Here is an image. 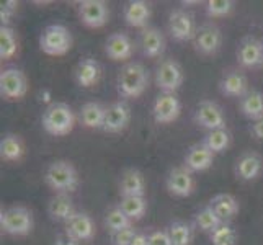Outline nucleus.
<instances>
[{
    "label": "nucleus",
    "instance_id": "1",
    "mask_svg": "<svg viewBox=\"0 0 263 245\" xmlns=\"http://www.w3.org/2000/svg\"><path fill=\"white\" fill-rule=\"evenodd\" d=\"M149 85V72L142 62H128L121 67L116 80V88L121 98H138Z\"/></svg>",
    "mask_w": 263,
    "mask_h": 245
},
{
    "label": "nucleus",
    "instance_id": "2",
    "mask_svg": "<svg viewBox=\"0 0 263 245\" xmlns=\"http://www.w3.org/2000/svg\"><path fill=\"white\" fill-rule=\"evenodd\" d=\"M41 124L44 131L54 138H62L72 133L76 126V113L74 110L62 102H54L46 106V110L43 111Z\"/></svg>",
    "mask_w": 263,
    "mask_h": 245
},
{
    "label": "nucleus",
    "instance_id": "3",
    "mask_svg": "<svg viewBox=\"0 0 263 245\" xmlns=\"http://www.w3.org/2000/svg\"><path fill=\"white\" fill-rule=\"evenodd\" d=\"M44 183L54 193H72L79 186V174L69 160H54L44 172Z\"/></svg>",
    "mask_w": 263,
    "mask_h": 245
},
{
    "label": "nucleus",
    "instance_id": "4",
    "mask_svg": "<svg viewBox=\"0 0 263 245\" xmlns=\"http://www.w3.org/2000/svg\"><path fill=\"white\" fill-rule=\"evenodd\" d=\"M34 228L33 213L26 206L13 204L8 206L0 213V229L7 235L13 237H23L31 234Z\"/></svg>",
    "mask_w": 263,
    "mask_h": 245
},
{
    "label": "nucleus",
    "instance_id": "5",
    "mask_svg": "<svg viewBox=\"0 0 263 245\" xmlns=\"http://www.w3.org/2000/svg\"><path fill=\"white\" fill-rule=\"evenodd\" d=\"M72 44H74L72 33L69 31L67 26L61 23L48 25L40 36V49L52 58L66 56L70 51Z\"/></svg>",
    "mask_w": 263,
    "mask_h": 245
},
{
    "label": "nucleus",
    "instance_id": "6",
    "mask_svg": "<svg viewBox=\"0 0 263 245\" xmlns=\"http://www.w3.org/2000/svg\"><path fill=\"white\" fill-rule=\"evenodd\" d=\"M183 84V69L174 58L162 59L156 69V85L162 93H175Z\"/></svg>",
    "mask_w": 263,
    "mask_h": 245
},
{
    "label": "nucleus",
    "instance_id": "7",
    "mask_svg": "<svg viewBox=\"0 0 263 245\" xmlns=\"http://www.w3.org/2000/svg\"><path fill=\"white\" fill-rule=\"evenodd\" d=\"M28 93V80L22 69L5 67L0 72V97L5 100H22Z\"/></svg>",
    "mask_w": 263,
    "mask_h": 245
},
{
    "label": "nucleus",
    "instance_id": "8",
    "mask_svg": "<svg viewBox=\"0 0 263 245\" xmlns=\"http://www.w3.org/2000/svg\"><path fill=\"white\" fill-rule=\"evenodd\" d=\"M193 121L201 128L210 131L224 129L226 128V115L224 110L213 100H203L199 102L193 113Z\"/></svg>",
    "mask_w": 263,
    "mask_h": 245
},
{
    "label": "nucleus",
    "instance_id": "9",
    "mask_svg": "<svg viewBox=\"0 0 263 245\" xmlns=\"http://www.w3.org/2000/svg\"><path fill=\"white\" fill-rule=\"evenodd\" d=\"M195 16L186 8H174L168 15V33L175 41H193L196 34Z\"/></svg>",
    "mask_w": 263,
    "mask_h": 245
},
{
    "label": "nucleus",
    "instance_id": "10",
    "mask_svg": "<svg viewBox=\"0 0 263 245\" xmlns=\"http://www.w3.org/2000/svg\"><path fill=\"white\" fill-rule=\"evenodd\" d=\"M222 44V33L214 23H204L198 26L196 34L193 38V46L195 51L199 56H214L217 51L221 49Z\"/></svg>",
    "mask_w": 263,
    "mask_h": 245
},
{
    "label": "nucleus",
    "instance_id": "11",
    "mask_svg": "<svg viewBox=\"0 0 263 245\" xmlns=\"http://www.w3.org/2000/svg\"><path fill=\"white\" fill-rule=\"evenodd\" d=\"M77 13L80 22L87 28L97 30L108 23L110 8H108V4L103 2V0H82V2H79Z\"/></svg>",
    "mask_w": 263,
    "mask_h": 245
},
{
    "label": "nucleus",
    "instance_id": "12",
    "mask_svg": "<svg viewBox=\"0 0 263 245\" xmlns=\"http://www.w3.org/2000/svg\"><path fill=\"white\" fill-rule=\"evenodd\" d=\"M181 102L175 93H159L152 105V118L157 124H170L178 120Z\"/></svg>",
    "mask_w": 263,
    "mask_h": 245
},
{
    "label": "nucleus",
    "instance_id": "13",
    "mask_svg": "<svg viewBox=\"0 0 263 245\" xmlns=\"http://www.w3.org/2000/svg\"><path fill=\"white\" fill-rule=\"evenodd\" d=\"M129 121H131L129 105L126 103V100H118V102H113L111 105L106 106L102 131L118 134L128 128Z\"/></svg>",
    "mask_w": 263,
    "mask_h": 245
},
{
    "label": "nucleus",
    "instance_id": "14",
    "mask_svg": "<svg viewBox=\"0 0 263 245\" xmlns=\"http://www.w3.org/2000/svg\"><path fill=\"white\" fill-rule=\"evenodd\" d=\"M167 192L172 196L177 198H186L195 192V178L193 174L185 165L174 167L165 178Z\"/></svg>",
    "mask_w": 263,
    "mask_h": 245
},
{
    "label": "nucleus",
    "instance_id": "15",
    "mask_svg": "<svg viewBox=\"0 0 263 245\" xmlns=\"http://www.w3.org/2000/svg\"><path fill=\"white\" fill-rule=\"evenodd\" d=\"M263 58V41L257 36H243L237 48V62L243 69H253L261 66Z\"/></svg>",
    "mask_w": 263,
    "mask_h": 245
},
{
    "label": "nucleus",
    "instance_id": "16",
    "mask_svg": "<svg viewBox=\"0 0 263 245\" xmlns=\"http://www.w3.org/2000/svg\"><path fill=\"white\" fill-rule=\"evenodd\" d=\"M139 46L146 58L149 59L160 58V56H164L165 46H167L165 36L159 28H156V26H147V28H144L139 34Z\"/></svg>",
    "mask_w": 263,
    "mask_h": 245
},
{
    "label": "nucleus",
    "instance_id": "17",
    "mask_svg": "<svg viewBox=\"0 0 263 245\" xmlns=\"http://www.w3.org/2000/svg\"><path fill=\"white\" fill-rule=\"evenodd\" d=\"M105 54L111 61H128L134 54V43L126 33H111L105 43Z\"/></svg>",
    "mask_w": 263,
    "mask_h": 245
},
{
    "label": "nucleus",
    "instance_id": "18",
    "mask_svg": "<svg viewBox=\"0 0 263 245\" xmlns=\"http://www.w3.org/2000/svg\"><path fill=\"white\" fill-rule=\"evenodd\" d=\"M249 80L247 76L243 72L232 69L224 72V76L219 80V92L224 97H231V98H242L249 92Z\"/></svg>",
    "mask_w": 263,
    "mask_h": 245
},
{
    "label": "nucleus",
    "instance_id": "19",
    "mask_svg": "<svg viewBox=\"0 0 263 245\" xmlns=\"http://www.w3.org/2000/svg\"><path fill=\"white\" fill-rule=\"evenodd\" d=\"M235 177L242 181H253L257 180L263 172V159L257 152H243L235 162Z\"/></svg>",
    "mask_w": 263,
    "mask_h": 245
},
{
    "label": "nucleus",
    "instance_id": "20",
    "mask_svg": "<svg viewBox=\"0 0 263 245\" xmlns=\"http://www.w3.org/2000/svg\"><path fill=\"white\" fill-rule=\"evenodd\" d=\"M214 156L216 154L208 149L203 142H196L186 150L185 159H183V165L192 172V174L204 172L213 165Z\"/></svg>",
    "mask_w": 263,
    "mask_h": 245
},
{
    "label": "nucleus",
    "instance_id": "21",
    "mask_svg": "<svg viewBox=\"0 0 263 245\" xmlns=\"http://www.w3.org/2000/svg\"><path fill=\"white\" fill-rule=\"evenodd\" d=\"M151 15V5L144 0H129L123 7V18L131 28H147Z\"/></svg>",
    "mask_w": 263,
    "mask_h": 245
},
{
    "label": "nucleus",
    "instance_id": "22",
    "mask_svg": "<svg viewBox=\"0 0 263 245\" xmlns=\"http://www.w3.org/2000/svg\"><path fill=\"white\" fill-rule=\"evenodd\" d=\"M77 242H88L95 237V222L87 213L77 211L64 229Z\"/></svg>",
    "mask_w": 263,
    "mask_h": 245
},
{
    "label": "nucleus",
    "instance_id": "23",
    "mask_svg": "<svg viewBox=\"0 0 263 245\" xmlns=\"http://www.w3.org/2000/svg\"><path fill=\"white\" fill-rule=\"evenodd\" d=\"M74 199L70 198L69 193H56L48 203V214L51 221L54 222H64L67 224L76 214Z\"/></svg>",
    "mask_w": 263,
    "mask_h": 245
},
{
    "label": "nucleus",
    "instance_id": "24",
    "mask_svg": "<svg viewBox=\"0 0 263 245\" xmlns=\"http://www.w3.org/2000/svg\"><path fill=\"white\" fill-rule=\"evenodd\" d=\"M120 195L121 198L144 196L146 195V178L138 168H126L120 178Z\"/></svg>",
    "mask_w": 263,
    "mask_h": 245
},
{
    "label": "nucleus",
    "instance_id": "25",
    "mask_svg": "<svg viewBox=\"0 0 263 245\" xmlns=\"http://www.w3.org/2000/svg\"><path fill=\"white\" fill-rule=\"evenodd\" d=\"M100 77H102V67L100 62L92 58H84L82 61L77 62L74 69V79L79 87L90 88L98 84Z\"/></svg>",
    "mask_w": 263,
    "mask_h": 245
},
{
    "label": "nucleus",
    "instance_id": "26",
    "mask_svg": "<svg viewBox=\"0 0 263 245\" xmlns=\"http://www.w3.org/2000/svg\"><path fill=\"white\" fill-rule=\"evenodd\" d=\"M208 204L213 208V211L222 222H231L234 217L239 214V210H240L237 198L231 193L216 195L211 198V201Z\"/></svg>",
    "mask_w": 263,
    "mask_h": 245
},
{
    "label": "nucleus",
    "instance_id": "27",
    "mask_svg": "<svg viewBox=\"0 0 263 245\" xmlns=\"http://www.w3.org/2000/svg\"><path fill=\"white\" fill-rule=\"evenodd\" d=\"M25 156V144L18 134L7 133L0 139V159L4 162H20Z\"/></svg>",
    "mask_w": 263,
    "mask_h": 245
},
{
    "label": "nucleus",
    "instance_id": "28",
    "mask_svg": "<svg viewBox=\"0 0 263 245\" xmlns=\"http://www.w3.org/2000/svg\"><path fill=\"white\" fill-rule=\"evenodd\" d=\"M242 115L250 121H258L263 118V92L252 88L239 100Z\"/></svg>",
    "mask_w": 263,
    "mask_h": 245
},
{
    "label": "nucleus",
    "instance_id": "29",
    "mask_svg": "<svg viewBox=\"0 0 263 245\" xmlns=\"http://www.w3.org/2000/svg\"><path fill=\"white\" fill-rule=\"evenodd\" d=\"M105 110H106V106H103L102 103L87 102L80 108V115H79L80 123L88 129H102L103 120H105Z\"/></svg>",
    "mask_w": 263,
    "mask_h": 245
},
{
    "label": "nucleus",
    "instance_id": "30",
    "mask_svg": "<svg viewBox=\"0 0 263 245\" xmlns=\"http://www.w3.org/2000/svg\"><path fill=\"white\" fill-rule=\"evenodd\" d=\"M167 232L174 245H192L195 235V224L175 219L167 225Z\"/></svg>",
    "mask_w": 263,
    "mask_h": 245
},
{
    "label": "nucleus",
    "instance_id": "31",
    "mask_svg": "<svg viewBox=\"0 0 263 245\" xmlns=\"http://www.w3.org/2000/svg\"><path fill=\"white\" fill-rule=\"evenodd\" d=\"M18 34L12 26H0V59H13L18 52Z\"/></svg>",
    "mask_w": 263,
    "mask_h": 245
},
{
    "label": "nucleus",
    "instance_id": "32",
    "mask_svg": "<svg viewBox=\"0 0 263 245\" xmlns=\"http://www.w3.org/2000/svg\"><path fill=\"white\" fill-rule=\"evenodd\" d=\"M118 206L121 208V211L128 216L131 221H139L147 213V199H146V196L121 198V201Z\"/></svg>",
    "mask_w": 263,
    "mask_h": 245
},
{
    "label": "nucleus",
    "instance_id": "33",
    "mask_svg": "<svg viewBox=\"0 0 263 245\" xmlns=\"http://www.w3.org/2000/svg\"><path fill=\"white\" fill-rule=\"evenodd\" d=\"M231 141H232V136L228 131V128L206 133V136L201 139V142L204 144V146L214 154H221L224 150H228L231 146Z\"/></svg>",
    "mask_w": 263,
    "mask_h": 245
},
{
    "label": "nucleus",
    "instance_id": "34",
    "mask_svg": "<svg viewBox=\"0 0 263 245\" xmlns=\"http://www.w3.org/2000/svg\"><path fill=\"white\" fill-rule=\"evenodd\" d=\"M193 224H195V228L199 229L201 232L211 234L216 228H219V225L222 224V221L216 216V213L213 211V208L210 204H206L195 214Z\"/></svg>",
    "mask_w": 263,
    "mask_h": 245
},
{
    "label": "nucleus",
    "instance_id": "35",
    "mask_svg": "<svg viewBox=\"0 0 263 245\" xmlns=\"http://www.w3.org/2000/svg\"><path fill=\"white\" fill-rule=\"evenodd\" d=\"M103 222H105V228L108 229V232H110V234H115V232H120L123 229L133 228V221L121 211L120 206L111 208V210L106 213Z\"/></svg>",
    "mask_w": 263,
    "mask_h": 245
},
{
    "label": "nucleus",
    "instance_id": "36",
    "mask_svg": "<svg viewBox=\"0 0 263 245\" xmlns=\"http://www.w3.org/2000/svg\"><path fill=\"white\" fill-rule=\"evenodd\" d=\"M210 240L213 245H235L239 240V234L231 222H222L219 228H216L210 234Z\"/></svg>",
    "mask_w": 263,
    "mask_h": 245
},
{
    "label": "nucleus",
    "instance_id": "37",
    "mask_svg": "<svg viewBox=\"0 0 263 245\" xmlns=\"http://www.w3.org/2000/svg\"><path fill=\"white\" fill-rule=\"evenodd\" d=\"M234 2L231 0H208L206 2V15L210 18H222L228 16L234 10Z\"/></svg>",
    "mask_w": 263,
    "mask_h": 245
},
{
    "label": "nucleus",
    "instance_id": "38",
    "mask_svg": "<svg viewBox=\"0 0 263 245\" xmlns=\"http://www.w3.org/2000/svg\"><path fill=\"white\" fill-rule=\"evenodd\" d=\"M16 12H18L16 0H7V2H2V7H0V22H2V26H10L8 23L12 22V18L15 16Z\"/></svg>",
    "mask_w": 263,
    "mask_h": 245
},
{
    "label": "nucleus",
    "instance_id": "39",
    "mask_svg": "<svg viewBox=\"0 0 263 245\" xmlns=\"http://www.w3.org/2000/svg\"><path fill=\"white\" fill-rule=\"evenodd\" d=\"M138 229L134 228H128V229H123L120 232H115V234H110V239H111V245H131L133 243V239Z\"/></svg>",
    "mask_w": 263,
    "mask_h": 245
},
{
    "label": "nucleus",
    "instance_id": "40",
    "mask_svg": "<svg viewBox=\"0 0 263 245\" xmlns=\"http://www.w3.org/2000/svg\"><path fill=\"white\" fill-rule=\"evenodd\" d=\"M149 245H174L170 240L167 229H151L147 231Z\"/></svg>",
    "mask_w": 263,
    "mask_h": 245
},
{
    "label": "nucleus",
    "instance_id": "41",
    "mask_svg": "<svg viewBox=\"0 0 263 245\" xmlns=\"http://www.w3.org/2000/svg\"><path fill=\"white\" fill-rule=\"evenodd\" d=\"M249 133L253 139H257V141H263V118L258 121H253L250 124V128H249Z\"/></svg>",
    "mask_w": 263,
    "mask_h": 245
},
{
    "label": "nucleus",
    "instance_id": "42",
    "mask_svg": "<svg viewBox=\"0 0 263 245\" xmlns=\"http://www.w3.org/2000/svg\"><path fill=\"white\" fill-rule=\"evenodd\" d=\"M52 245H79V242L72 239L70 235L64 231V232H59L56 237H54Z\"/></svg>",
    "mask_w": 263,
    "mask_h": 245
},
{
    "label": "nucleus",
    "instance_id": "43",
    "mask_svg": "<svg viewBox=\"0 0 263 245\" xmlns=\"http://www.w3.org/2000/svg\"><path fill=\"white\" fill-rule=\"evenodd\" d=\"M131 245H149V235H147V232H144V231L136 232Z\"/></svg>",
    "mask_w": 263,
    "mask_h": 245
},
{
    "label": "nucleus",
    "instance_id": "44",
    "mask_svg": "<svg viewBox=\"0 0 263 245\" xmlns=\"http://www.w3.org/2000/svg\"><path fill=\"white\" fill-rule=\"evenodd\" d=\"M261 66H263V58H261Z\"/></svg>",
    "mask_w": 263,
    "mask_h": 245
}]
</instances>
